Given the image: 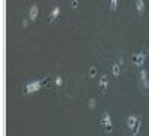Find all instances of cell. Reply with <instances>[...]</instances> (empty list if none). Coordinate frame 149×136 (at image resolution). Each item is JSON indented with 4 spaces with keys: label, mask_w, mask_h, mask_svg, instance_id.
<instances>
[{
    "label": "cell",
    "mask_w": 149,
    "mask_h": 136,
    "mask_svg": "<svg viewBox=\"0 0 149 136\" xmlns=\"http://www.w3.org/2000/svg\"><path fill=\"white\" fill-rule=\"evenodd\" d=\"M60 14V5H55L52 9H51V12H49V15H48V18L51 20V18H54V17H57Z\"/></svg>",
    "instance_id": "cell-9"
},
{
    "label": "cell",
    "mask_w": 149,
    "mask_h": 136,
    "mask_svg": "<svg viewBox=\"0 0 149 136\" xmlns=\"http://www.w3.org/2000/svg\"><path fill=\"white\" fill-rule=\"evenodd\" d=\"M119 70H121L119 61H118V63H113V64H112V75H113V76H118V75H119Z\"/></svg>",
    "instance_id": "cell-10"
},
{
    "label": "cell",
    "mask_w": 149,
    "mask_h": 136,
    "mask_svg": "<svg viewBox=\"0 0 149 136\" xmlns=\"http://www.w3.org/2000/svg\"><path fill=\"white\" fill-rule=\"evenodd\" d=\"M54 84H57V85H61L63 84V76H55V79H54Z\"/></svg>",
    "instance_id": "cell-11"
},
{
    "label": "cell",
    "mask_w": 149,
    "mask_h": 136,
    "mask_svg": "<svg viewBox=\"0 0 149 136\" xmlns=\"http://www.w3.org/2000/svg\"><path fill=\"white\" fill-rule=\"evenodd\" d=\"M107 84H109V78H107L106 73H103V75L100 76V79H98V88H100L102 91H103V90L106 91V88H107Z\"/></svg>",
    "instance_id": "cell-6"
},
{
    "label": "cell",
    "mask_w": 149,
    "mask_h": 136,
    "mask_svg": "<svg viewBox=\"0 0 149 136\" xmlns=\"http://www.w3.org/2000/svg\"><path fill=\"white\" fill-rule=\"evenodd\" d=\"M37 11H39V6H37V3H33L29 9V17L30 18H34L37 15Z\"/></svg>",
    "instance_id": "cell-8"
},
{
    "label": "cell",
    "mask_w": 149,
    "mask_h": 136,
    "mask_svg": "<svg viewBox=\"0 0 149 136\" xmlns=\"http://www.w3.org/2000/svg\"><path fill=\"white\" fill-rule=\"evenodd\" d=\"M127 126H128V129L131 130V133H133L134 136L139 135L140 127H142V115H140V114H131V115H128V118H127Z\"/></svg>",
    "instance_id": "cell-1"
},
{
    "label": "cell",
    "mask_w": 149,
    "mask_h": 136,
    "mask_svg": "<svg viewBox=\"0 0 149 136\" xmlns=\"http://www.w3.org/2000/svg\"><path fill=\"white\" fill-rule=\"evenodd\" d=\"M146 53H148L146 46H145V49H140L139 53H134V54L131 55V60H133V63H134L136 66L142 67V66H143V63H145V60H146Z\"/></svg>",
    "instance_id": "cell-2"
},
{
    "label": "cell",
    "mask_w": 149,
    "mask_h": 136,
    "mask_svg": "<svg viewBox=\"0 0 149 136\" xmlns=\"http://www.w3.org/2000/svg\"><path fill=\"white\" fill-rule=\"evenodd\" d=\"M100 126L104 129V130H112L113 129V121H112L109 112H102V117H100Z\"/></svg>",
    "instance_id": "cell-4"
},
{
    "label": "cell",
    "mask_w": 149,
    "mask_h": 136,
    "mask_svg": "<svg viewBox=\"0 0 149 136\" xmlns=\"http://www.w3.org/2000/svg\"><path fill=\"white\" fill-rule=\"evenodd\" d=\"M95 73H97L95 72V66H90V75L91 76H95Z\"/></svg>",
    "instance_id": "cell-13"
},
{
    "label": "cell",
    "mask_w": 149,
    "mask_h": 136,
    "mask_svg": "<svg viewBox=\"0 0 149 136\" xmlns=\"http://www.w3.org/2000/svg\"><path fill=\"white\" fill-rule=\"evenodd\" d=\"M46 81H48V76L46 78H40V79H37V81H33V82H29L26 85V91H36V90L42 88L43 85L46 84Z\"/></svg>",
    "instance_id": "cell-5"
},
{
    "label": "cell",
    "mask_w": 149,
    "mask_h": 136,
    "mask_svg": "<svg viewBox=\"0 0 149 136\" xmlns=\"http://www.w3.org/2000/svg\"><path fill=\"white\" fill-rule=\"evenodd\" d=\"M109 6H110V9H115V8L118 6V0H110Z\"/></svg>",
    "instance_id": "cell-12"
},
{
    "label": "cell",
    "mask_w": 149,
    "mask_h": 136,
    "mask_svg": "<svg viewBox=\"0 0 149 136\" xmlns=\"http://www.w3.org/2000/svg\"><path fill=\"white\" fill-rule=\"evenodd\" d=\"M134 5H136V9H137L139 14H143V12H145V8H146V3L143 2V0H136Z\"/></svg>",
    "instance_id": "cell-7"
},
{
    "label": "cell",
    "mask_w": 149,
    "mask_h": 136,
    "mask_svg": "<svg viewBox=\"0 0 149 136\" xmlns=\"http://www.w3.org/2000/svg\"><path fill=\"white\" fill-rule=\"evenodd\" d=\"M139 82L142 84V87L146 91H149V72L145 67H140L139 69Z\"/></svg>",
    "instance_id": "cell-3"
}]
</instances>
